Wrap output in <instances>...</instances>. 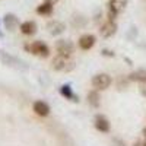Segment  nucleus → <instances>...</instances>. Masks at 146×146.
<instances>
[{
	"mask_svg": "<svg viewBox=\"0 0 146 146\" xmlns=\"http://www.w3.org/2000/svg\"><path fill=\"white\" fill-rule=\"evenodd\" d=\"M3 22H5L6 28L12 31V29H15V28H16V25H18V18H16L15 15H12V13H7V15L5 16Z\"/></svg>",
	"mask_w": 146,
	"mask_h": 146,
	"instance_id": "nucleus-11",
	"label": "nucleus"
},
{
	"mask_svg": "<svg viewBox=\"0 0 146 146\" xmlns=\"http://www.w3.org/2000/svg\"><path fill=\"white\" fill-rule=\"evenodd\" d=\"M51 64H53V69H54V70H60V72L72 69V66H69V64H72V63L67 60L66 56H62V54H58L56 58H53V63H51Z\"/></svg>",
	"mask_w": 146,
	"mask_h": 146,
	"instance_id": "nucleus-4",
	"label": "nucleus"
},
{
	"mask_svg": "<svg viewBox=\"0 0 146 146\" xmlns=\"http://www.w3.org/2000/svg\"><path fill=\"white\" fill-rule=\"evenodd\" d=\"M95 129L100 130V131H104L107 133L110 130V123L105 117H96L95 118Z\"/></svg>",
	"mask_w": 146,
	"mask_h": 146,
	"instance_id": "nucleus-10",
	"label": "nucleus"
},
{
	"mask_svg": "<svg viewBox=\"0 0 146 146\" xmlns=\"http://www.w3.org/2000/svg\"><path fill=\"white\" fill-rule=\"evenodd\" d=\"M45 2H47V3H51V5H56L58 0H45Z\"/></svg>",
	"mask_w": 146,
	"mask_h": 146,
	"instance_id": "nucleus-19",
	"label": "nucleus"
},
{
	"mask_svg": "<svg viewBox=\"0 0 146 146\" xmlns=\"http://www.w3.org/2000/svg\"><path fill=\"white\" fill-rule=\"evenodd\" d=\"M53 6L54 5L44 2L42 5H40L38 7H36V13H40V15H50L51 12H53Z\"/></svg>",
	"mask_w": 146,
	"mask_h": 146,
	"instance_id": "nucleus-12",
	"label": "nucleus"
},
{
	"mask_svg": "<svg viewBox=\"0 0 146 146\" xmlns=\"http://www.w3.org/2000/svg\"><path fill=\"white\" fill-rule=\"evenodd\" d=\"M115 32H117V25H115L114 21H108L107 23H104L102 28H101V35L105 36V38L113 36Z\"/></svg>",
	"mask_w": 146,
	"mask_h": 146,
	"instance_id": "nucleus-5",
	"label": "nucleus"
},
{
	"mask_svg": "<svg viewBox=\"0 0 146 146\" xmlns=\"http://www.w3.org/2000/svg\"><path fill=\"white\" fill-rule=\"evenodd\" d=\"M131 80H136V82H146V72L145 70H137V72H133L130 75Z\"/></svg>",
	"mask_w": 146,
	"mask_h": 146,
	"instance_id": "nucleus-13",
	"label": "nucleus"
},
{
	"mask_svg": "<svg viewBox=\"0 0 146 146\" xmlns=\"http://www.w3.org/2000/svg\"><path fill=\"white\" fill-rule=\"evenodd\" d=\"M34 111H35V114H38L41 117H47L50 114V105L44 101H36L34 104Z\"/></svg>",
	"mask_w": 146,
	"mask_h": 146,
	"instance_id": "nucleus-7",
	"label": "nucleus"
},
{
	"mask_svg": "<svg viewBox=\"0 0 146 146\" xmlns=\"http://www.w3.org/2000/svg\"><path fill=\"white\" fill-rule=\"evenodd\" d=\"M94 44H95V36L91 34H85L79 38V47L82 50H89L94 47Z\"/></svg>",
	"mask_w": 146,
	"mask_h": 146,
	"instance_id": "nucleus-6",
	"label": "nucleus"
},
{
	"mask_svg": "<svg viewBox=\"0 0 146 146\" xmlns=\"http://www.w3.org/2000/svg\"><path fill=\"white\" fill-rule=\"evenodd\" d=\"M133 146H146V142H136Z\"/></svg>",
	"mask_w": 146,
	"mask_h": 146,
	"instance_id": "nucleus-18",
	"label": "nucleus"
},
{
	"mask_svg": "<svg viewBox=\"0 0 146 146\" xmlns=\"http://www.w3.org/2000/svg\"><path fill=\"white\" fill-rule=\"evenodd\" d=\"M142 133H143V137H145V142H146V127L143 129V131H142Z\"/></svg>",
	"mask_w": 146,
	"mask_h": 146,
	"instance_id": "nucleus-20",
	"label": "nucleus"
},
{
	"mask_svg": "<svg viewBox=\"0 0 146 146\" xmlns=\"http://www.w3.org/2000/svg\"><path fill=\"white\" fill-rule=\"evenodd\" d=\"M88 102L92 105V107H100V95L96 91H92L88 94Z\"/></svg>",
	"mask_w": 146,
	"mask_h": 146,
	"instance_id": "nucleus-15",
	"label": "nucleus"
},
{
	"mask_svg": "<svg viewBox=\"0 0 146 146\" xmlns=\"http://www.w3.org/2000/svg\"><path fill=\"white\" fill-rule=\"evenodd\" d=\"M140 92L143 96H146V82H142L140 83Z\"/></svg>",
	"mask_w": 146,
	"mask_h": 146,
	"instance_id": "nucleus-16",
	"label": "nucleus"
},
{
	"mask_svg": "<svg viewBox=\"0 0 146 146\" xmlns=\"http://www.w3.org/2000/svg\"><path fill=\"white\" fill-rule=\"evenodd\" d=\"M60 94L64 95L66 98H69V100H72V101H78V96L75 98V95H73V92H72V89H70L69 85H63V86L60 88Z\"/></svg>",
	"mask_w": 146,
	"mask_h": 146,
	"instance_id": "nucleus-14",
	"label": "nucleus"
},
{
	"mask_svg": "<svg viewBox=\"0 0 146 146\" xmlns=\"http://www.w3.org/2000/svg\"><path fill=\"white\" fill-rule=\"evenodd\" d=\"M56 50H57L58 54L69 57L73 51H75V45H73V42H70V41H67V40H60V41H57V44H56Z\"/></svg>",
	"mask_w": 146,
	"mask_h": 146,
	"instance_id": "nucleus-3",
	"label": "nucleus"
},
{
	"mask_svg": "<svg viewBox=\"0 0 146 146\" xmlns=\"http://www.w3.org/2000/svg\"><path fill=\"white\" fill-rule=\"evenodd\" d=\"M21 31L25 35H34L36 32V23L34 21H27L21 25Z\"/></svg>",
	"mask_w": 146,
	"mask_h": 146,
	"instance_id": "nucleus-9",
	"label": "nucleus"
},
{
	"mask_svg": "<svg viewBox=\"0 0 146 146\" xmlns=\"http://www.w3.org/2000/svg\"><path fill=\"white\" fill-rule=\"evenodd\" d=\"M25 50L32 53V54H35V56H41V57H48L50 56V48H48L44 42H41V41H35L32 44H27Z\"/></svg>",
	"mask_w": 146,
	"mask_h": 146,
	"instance_id": "nucleus-1",
	"label": "nucleus"
},
{
	"mask_svg": "<svg viewBox=\"0 0 146 146\" xmlns=\"http://www.w3.org/2000/svg\"><path fill=\"white\" fill-rule=\"evenodd\" d=\"M47 29H48V32L53 34V35H58V34H62L64 31V25L62 22H58V21H53V22H50L47 25Z\"/></svg>",
	"mask_w": 146,
	"mask_h": 146,
	"instance_id": "nucleus-8",
	"label": "nucleus"
},
{
	"mask_svg": "<svg viewBox=\"0 0 146 146\" xmlns=\"http://www.w3.org/2000/svg\"><path fill=\"white\" fill-rule=\"evenodd\" d=\"M110 85H111V78H110L107 73H100V75H95L92 78V86L95 89L104 91L110 86Z\"/></svg>",
	"mask_w": 146,
	"mask_h": 146,
	"instance_id": "nucleus-2",
	"label": "nucleus"
},
{
	"mask_svg": "<svg viewBox=\"0 0 146 146\" xmlns=\"http://www.w3.org/2000/svg\"><path fill=\"white\" fill-rule=\"evenodd\" d=\"M102 53H104V54H105V56H111V57H113V56H114V53H113V51H108V50H104V51H102Z\"/></svg>",
	"mask_w": 146,
	"mask_h": 146,
	"instance_id": "nucleus-17",
	"label": "nucleus"
}]
</instances>
